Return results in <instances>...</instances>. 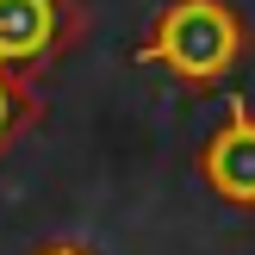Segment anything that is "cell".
<instances>
[{
  "label": "cell",
  "instance_id": "cell-1",
  "mask_svg": "<svg viewBox=\"0 0 255 255\" xmlns=\"http://www.w3.org/2000/svg\"><path fill=\"white\" fill-rule=\"evenodd\" d=\"M249 56V25L231 0H168L149 19V31L131 44V62L162 69L168 81L212 94L224 87Z\"/></svg>",
  "mask_w": 255,
  "mask_h": 255
},
{
  "label": "cell",
  "instance_id": "cell-2",
  "mask_svg": "<svg viewBox=\"0 0 255 255\" xmlns=\"http://www.w3.org/2000/svg\"><path fill=\"white\" fill-rule=\"evenodd\" d=\"M199 181L237 212H255V106L231 94L218 131L199 143Z\"/></svg>",
  "mask_w": 255,
  "mask_h": 255
},
{
  "label": "cell",
  "instance_id": "cell-3",
  "mask_svg": "<svg viewBox=\"0 0 255 255\" xmlns=\"http://www.w3.org/2000/svg\"><path fill=\"white\" fill-rule=\"evenodd\" d=\"M75 0H0V69L31 75L75 37Z\"/></svg>",
  "mask_w": 255,
  "mask_h": 255
},
{
  "label": "cell",
  "instance_id": "cell-4",
  "mask_svg": "<svg viewBox=\"0 0 255 255\" xmlns=\"http://www.w3.org/2000/svg\"><path fill=\"white\" fill-rule=\"evenodd\" d=\"M37 112H44V106H37L31 81H25V75H12V69H0V149H6L25 125H37Z\"/></svg>",
  "mask_w": 255,
  "mask_h": 255
},
{
  "label": "cell",
  "instance_id": "cell-5",
  "mask_svg": "<svg viewBox=\"0 0 255 255\" xmlns=\"http://www.w3.org/2000/svg\"><path fill=\"white\" fill-rule=\"evenodd\" d=\"M31 255H94L87 243H44V249H31Z\"/></svg>",
  "mask_w": 255,
  "mask_h": 255
}]
</instances>
